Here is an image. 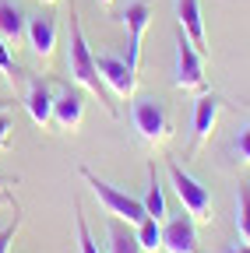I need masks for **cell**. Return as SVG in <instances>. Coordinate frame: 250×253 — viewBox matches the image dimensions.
<instances>
[{
  "label": "cell",
  "instance_id": "obj_1",
  "mask_svg": "<svg viewBox=\"0 0 250 253\" xmlns=\"http://www.w3.org/2000/svg\"><path fill=\"white\" fill-rule=\"evenodd\" d=\"M67 18H71V25H67V74H71V81H74L78 88H85V91L96 95V99L102 102V109L116 120V109H113L109 95H106V84H102V78H99L96 53H92V46H88V39H85V28H81V21H78V11L71 7Z\"/></svg>",
  "mask_w": 250,
  "mask_h": 253
},
{
  "label": "cell",
  "instance_id": "obj_2",
  "mask_svg": "<svg viewBox=\"0 0 250 253\" xmlns=\"http://www.w3.org/2000/svg\"><path fill=\"white\" fill-rule=\"evenodd\" d=\"M81 172V179L92 186V194H96V201L106 208V214L109 218H120V221H131V225H141V221L148 218L145 214V204H141V197H134V194H127V190H116L113 183H106V179H99L92 169H78Z\"/></svg>",
  "mask_w": 250,
  "mask_h": 253
},
{
  "label": "cell",
  "instance_id": "obj_3",
  "mask_svg": "<svg viewBox=\"0 0 250 253\" xmlns=\"http://www.w3.org/2000/svg\"><path fill=\"white\" fill-rule=\"evenodd\" d=\"M131 123H134L138 137L145 144H151V148H162L173 137V120H169L166 106L159 99H151V95H134V102H131Z\"/></svg>",
  "mask_w": 250,
  "mask_h": 253
},
{
  "label": "cell",
  "instance_id": "obj_4",
  "mask_svg": "<svg viewBox=\"0 0 250 253\" xmlns=\"http://www.w3.org/2000/svg\"><path fill=\"white\" fill-rule=\"evenodd\" d=\"M166 172H169V183H173V190H176L183 211L191 214L198 225H208V221L215 218V214H211V194H208V186H204L201 179H194L180 162H169Z\"/></svg>",
  "mask_w": 250,
  "mask_h": 253
},
{
  "label": "cell",
  "instance_id": "obj_5",
  "mask_svg": "<svg viewBox=\"0 0 250 253\" xmlns=\"http://www.w3.org/2000/svg\"><path fill=\"white\" fill-rule=\"evenodd\" d=\"M173 84L180 91H191L201 95L208 91V78H204V56L194 49V42L176 32V60H173Z\"/></svg>",
  "mask_w": 250,
  "mask_h": 253
},
{
  "label": "cell",
  "instance_id": "obj_6",
  "mask_svg": "<svg viewBox=\"0 0 250 253\" xmlns=\"http://www.w3.org/2000/svg\"><path fill=\"white\" fill-rule=\"evenodd\" d=\"M148 21H151V7L148 0H134V4L123 7L120 14V25L127 28V67L138 71L141 67V46H145V32H148Z\"/></svg>",
  "mask_w": 250,
  "mask_h": 253
},
{
  "label": "cell",
  "instance_id": "obj_7",
  "mask_svg": "<svg viewBox=\"0 0 250 253\" xmlns=\"http://www.w3.org/2000/svg\"><path fill=\"white\" fill-rule=\"evenodd\" d=\"M96 67H99L102 84H106V88H113L116 99H134V91H138V71H131L123 56L99 53V56H96Z\"/></svg>",
  "mask_w": 250,
  "mask_h": 253
},
{
  "label": "cell",
  "instance_id": "obj_8",
  "mask_svg": "<svg viewBox=\"0 0 250 253\" xmlns=\"http://www.w3.org/2000/svg\"><path fill=\"white\" fill-rule=\"evenodd\" d=\"M162 250L166 253H201V239H198V221L191 214H173L162 225Z\"/></svg>",
  "mask_w": 250,
  "mask_h": 253
},
{
  "label": "cell",
  "instance_id": "obj_9",
  "mask_svg": "<svg viewBox=\"0 0 250 253\" xmlns=\"http://www.w3.org/2000/svg\"><path fill=\"white\" fill-rule=\"evenodd\" d=\"M173 11H176V25L187 39L194 42V49L201 56H208V32H204V14H201V0H173Z\"/></svg>",
  "mask_w": 250,
  "mask_h": 253
},
{
  "label": "cell",
  "instance_id": "obj_10",
  "mask_svg": "<svg viewBox=\"0 0 250 253\" xmlns=\"http://www.w3.org/2000/svg\"><path fill=\"white\" fill-rule=\"evenodd\" d=\"M218 113H222V99H218L215 91H201L198 102H194V137H191V148H204L215 123H218Z\"/></svg>",
  "mask_w": 250,
  "mask_h": 253
},
{
  "label": "cell",
  "instance_id": "obj_11",
  "mask_svg": "<svg viewBox=\"0 0 250 253\" xmlns=\"http://www.w3.org/2000/svg\"><path fill=\"white\" fill-rule=\"evenodd\" d=\"M81 120H85V99H81V91L64 88L53 99V120H50V126H56V130H78Z\"/></svg>",
  "mask_w": 250,
  "mask_h": 253
},
{
  "label": "cell",
  "instance_id": "obj_12",
  "mask_svg": "<svg viewBox=\"0 0 250 253\" xmlns=\"http://www.w3.org/2000/svg\"><path fill=\"white\" fill-rule=\"evenodd\" d=\"M53 99H56V95L50 91V81L36 78L32 84H28V91H25V109H28V116H32L36 126H50V120H53Z\"/></svg>",
  "mask_w": 250,
  "mask_h": 253
},
{
  "label": "cell",
  "instance_id": "obj_13",
  "mask_svg": "<svg viewBox=\"0 0 250 253\" xmlns=\"http://www.w3.org/2000/svg\"><path fill=\"white\" fill-rule=\"evenodd\" d=\"M25 39H28V46H32V53L39 60H50L53 49H56V21L53 18H43V14L39 18H28Z\"/></svg>",
  "mask_w": 250,
  "mask_h": 253
},
{
  "label": "cell",
  "instance_id": "obj_14",
  "mask_svg": "<svg viewBox=\"0 0 250 253\" xmlns=\"http://www.w3.org/2000/svg\"><path fill=\"white\" fill-rule=\"evenodd\" d=\"M106 253H145L141 243H138V229L131 221H120V218H109V229H106Z\"/></svg>",
  "mask_w": 250,
  "mask_h": 253
},
{
  "label": "cell",
  "instance_id": "obj_15",
  "mask_svg": "<svg viewBox=\"0 0 250 253\" xmlns=\"http://www.w3.org/2000/svg\"><path fill=\"white\" fill-rule=\"evenodd\" d=\"M145 214L155 218V221H166V194H162V183H159V172H155V162L148 166V190H145Z\"/></svg>",
  "mask_w": 250,
  "mask_h": 253
},
{
  "label": "cell",
  "instance_id": "obj_16",
  "mask_svg": "<svg viewBox=\"0 0 250 253\" xmlns=\"http://www.w3.org/2000/svg\"><path fill=\"white\" fill-rule=\"evenodd\" d=\"M0 36L7 46H14L25 36V14L11 4V0H0Z\"/></svg>",
  "mask_w": 250,
  "mask_h": 253
},
{
  "label": "cell",
  "instance_id": "obj_17",
  "mask_svg": "<svg viewBox=\"0 0 250 253\" xmlns=\"http://www.w3.org/2000/svg\"><path fill=\"white\" fill-rule=\"evenodd\" d=\"M134 229H138V243H141L145 253H159L162 250V221L145 218L141 225H134Z\"/></svg>",
  "mask_w": 250,
  "mask_h": 253
},
{
  "label": "cell",
  "instance_id": "obj_18",
  "mask_svg": "<svg viewBox=\"0 0 250 253\" xmlns=\"http://www.w3.org/2000/svg\"><path fill=\"white\" fill-rule=\"evenodd\" d=\"M236 232L243 243H250V186H240L236 194Z\"/></svg>",
  "mask_w": 250,
  "mask_h": 253
},
{
  "label": "cell",
  "instance_id": "obj_19",
  "mask_svg": "<svg viewBox=\"0 0 250 253\" xmlns=\"http://www.w3.org/2000/svg\"><path fill=\"white\" fill-rule=\"evenodd\" d=\"M74 229H78V250L81 253H102L99 250V243L92 239V232H88V221H85V214H81V204L74 201Z\"/></svg>",
  "mask_w": 250,
  "mask_h": 253
},
{
  "label": "cell",
  "instance_id": "obj_20",
  "mask_svg": "<svg viewBox=\"0 0 250 253\" xmlns=\"http://www.w3.org/2000/svg\"><path fill=\"white\" fill-rule=\"evenodd\" d=\"M0 74H4L11 84L18 81V63H14V56H11V46L4 42V36H0Z\"/></svg>",
  "mask_w": 250,
  "mask_h": 253
},
{
  "label": "cell",
  "instance_id": "obj_21",
  "mask_svg": "<svg viewBox=\"0 0 250 253\" xmlns=\"http://www.w3.org/2000/svg\"><path fill=\"white\" fill-rule=\"evenodd\" d=\"M236 158H240V166H250V123L240 126V134H236Z\"/></svg>",
  "mask_w": 250,
  "mask_h": 253
},
{
  "label": "cell",
  "instance_id": "obj_22",
  "mask_svg": "<svg viewBox=\"0 0 250 253\" xmlns=\"http://www.w3.org/2000/svg\"><path fill=\"white\" fill-rule=\"evenodd\" d=\"M18 229H21L18 218H14V225H4V229H0V253H11V239L18 236Z\"/></svg>",
  "mask_w": 250,
  "mask_h": 253
},
{
  "label": "cell",
  "instance_id": "obj_23",
  "mask_svg": "<svg viewBox=\"0 0 250 253\" xmlns=\"http://www.w3.org/2000/svg\"><path fill=\"white\" fill-rule=\"evenodd\" d=\"M7 137H11V116L0 113V151L7 148Z\"/></svg>",
  "mask_w": 250,
  "mask_h": 253
},
{
  "label": "cell",
  "instance_id": "obj_24",
  "mask_svg": "<svg viewBox=\"0 0 250 253\" xmlns=\"http://www.w3.org/2000/svg\"><path fill=\"white\" fill-rule=\"evenodd\" d=\"M222 253H250V243H243V239H240V243H229Z\"/></svg>",
  "mask_w": 250,
  "mask_h": 253
},
{
  "label": "cell",
  "instance_id": "obj_25",
  "mask_svg": "<svg viewBox=\"0 0 250 253\" xmlns=\"http://www.w3.org/2000/svg\"><path fill=\"white\" fill-rule=\"evenodd\" d=\"M0 208H14L18 211V204H14V197L7 194V190H0Z\"/></svg>",
  "mask_w": 250,
  "mask_h": 253
},
{
  "label": "cell",
  "instance_id": "obj_26",
  "mask_svg": "<svg viewBox=\"0 0 250 253\" xmlns=\"http://www.w3.org/2000/svg\"><path fill=\"white\" fill-rule=\"evenodd\" d=\"M7 186H14V179H7V176H0V190H7Z\"/></svg>",
  "mask_w": 250,
  "mask_h": 253
},
{
  "label": "cell",
  "instance_id": "obj_27",
  "mask_svg": "<svg viewBox=\"0 0 250 253\" xmlns=\"http://www.w3.org/2000/svg\"><path fill=\"white\" fill-rule=\"evenodd\" d=\"M96 4H99V7H109V4H113V0H96Z\"/></svg>",
  "mask_w": 250,
  "mask_h": 253
},
{
  "label": "cell",
  "instance_id": "obj_28",
  "mask_svg": "<svg viewBox=\"0 0 250 253\" xmlns=\"http://www.w3.org/2000/svg\"><path fill=\"white\" fill-rule=\"evenodd\" d=\"M7 106H11V102H7V99H4V102H0V113H7Z\"/></svg>",
  "mask_w": 250,
  "mask_h": 253
},
{
  "label": "cell",
  "instance_id": "obj_29",
  "mask_svg": "<svg viewBox=\"0 0 250 253\" xmlns=\"http://www.w3.org/2000/svg\"><path fill=\"white\" fill-rule=\"evenodd\" d=\"M39 4H56V0H39Z\"/></svg>",
  "mask_w": 250,
  "mask_h": 253
}]
</instances>
